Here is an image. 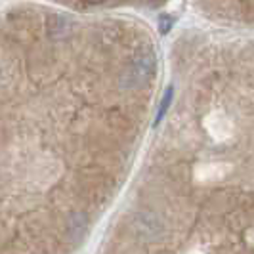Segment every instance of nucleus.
I'll list each match as a JSON object with an SVG mask.
<instances>
[{
    "label": "nucleus",
    "mask_w": 254,
    "mask_h": 254,
    "mask_svg": "<svg viewBox=\"0 0 254 254\" xmlns=\"http://www.w3.org/2000/svg\"><path fill=\"white\" fill-rule=\"evenodd\" d=\"M172 23H174V17L172 15H161V19H159V31L163 35H166L172 29Z\"/></svg>",
    "instance_id": "7ed1b4c3"
},
{
    "label": "nucleus",
    "mask_w": 254,
    "mask_h": 254,
    "mask_svg": "<svg viewBox=\"0 0 254 254\" xmlns=\"http://www.w3.org/2000/svg\"><path fill=\"white\" fill-rule=\"evenodd\" d=\"M153 71V60L149 54L145 56H140L136 60L134 67L130 69V76H132V84H140V82H145L149 76H151Z\"/></svg>",
    "instance_id": "f257e3e1"
},
{
    "label": "nucleus",
    "mask_w": 254,
    "mask_h": 254,
    "mask_svg": "<svg viewBox=\"0 0 254 254\" xmlns=\"http://www.w3.org/2000/svg\"><path fill=\"white\" fill-rule=\"evenodd\" d=\"M172 96H174V88L172 86H168L165 90V96H163V100H161V107H159V111H157V119H155V127L165 119L166 111H168V107H170V102H172Z\"/></svg>",
    "instance_id": "f03ea898"
},
{
    "label": "nucleus",
    "mask_w": 254,
    "mask_h": 254,
    "mask_svg": "<svg viewBox=\"0 0 254 254\" xmlns=\"http://www.w3.org/2000/svg\"><path fill=\"white\" fill-rule=\"evenodd\" d=\"M86 2H90V4H102L105 0H86Z\"/></svg>",
    "instance_id": "20e7f679"
}]
</instances>
